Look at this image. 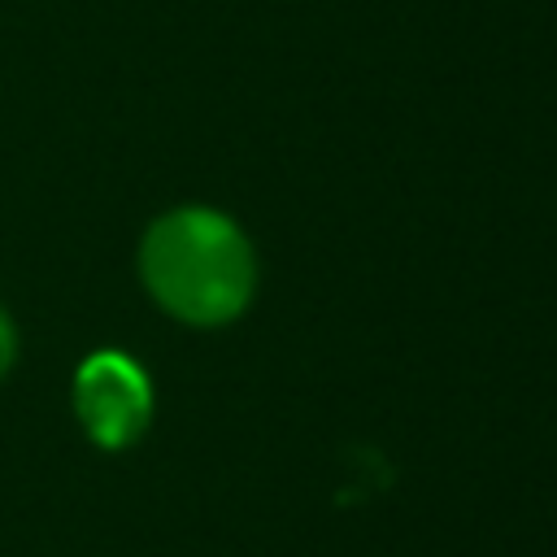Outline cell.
<instances>
[{
    "instance_id": "1",
    "label": "cell",
    "mask_w": 557,
    "mask_h": 557,
    "mask_svg": "<svg viewBox=\"0 0 557 557\" xmlns=\"http://www.w3.org/2000/svg\"><path fill=\"white\" fill-rule=\"evenodd\" d=\"M139 274L152 300L191 326L239 318L257 287V261L244 231L205 205L161 213L139 244Z\"/></svg>"
},
{
    "instance_id": "2",
    "label": "cell",
    "mask_w": 557,
    "mask_h": 557,
    "mask_svg": "<svg viewBox=\"0 0 557 557\" xmlns=\"http://www.w3.org/2000/svg\"><path fill=\"white\" fill-rule=\"evenodd\" d=\"M74 409L100 448H126L152 418L148 374L122 352H91L74 374Z\"/></svg>"
},
{
    "instance_id": "3",
    "label": "cell",
    "mask_w": 557,
    "mask_h": 557,
    "mask_svg": "<svg viewBox=\"0 0 557 557\" xmlns=\"http://www.w3.org/2000/svg\"><path fill=\"white\" fill-rule=\"evenodd\" d=\"M17 361V331H13V322H9V313L0 309V379L9 374V366Z\"/></svg>"
}]
</instances>
